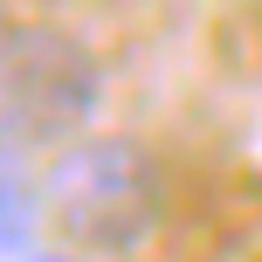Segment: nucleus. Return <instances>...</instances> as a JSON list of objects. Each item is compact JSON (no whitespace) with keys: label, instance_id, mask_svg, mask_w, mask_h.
<instances>
[{"label":"nucleus","instance_id":"obj_3","mask_svg":"<svg viewBox=\"0 0 262 262\" xmlns=\"http://www.w3.org/2000/svg\"><path fill=\"white\" fill-rule=\"evenodd\" d=\"M41 228V180L21 166V145L0 138V255H21Z\"/></svg>","mask_w":262,"mask_h":262},{"label":"nucleus","instance_id":"obj_4","mask_svg":"<svg viewBox=\"0 0 262 262\" xmlns=\"http://www.w3.org/2000/svg\"><path fill=\"white\" fill-rule=\"evenodd\" d=\"M35 262H55V255H35Z\"/></svg>","mask_w":262,"mask_h":262},{"label":"nucleus","instance_id":"obj_2","mask_svg":"<svg viewBox=\"0 0 262 262\" xmlns=\"http://www.w3.org/2000/svg\"><path fill=\"white\" fill-rule=\"evenodd\" d=\"M104 111V62L62 21L0 28V138L21 152H62Z\"/></svg>","mask_w":262,"mask_h":262},{"label":"nucleus","instance_id":"obj_1","mask_svg":"<svg viewBox=\"0 0 262 262\" xmlns=\"http://www.w3.org/2000/svg\"><path fill=\"white\" fill-rule=\"evenodd\" d=\"M159 159L124 131H83L41 172V221L83 255H131L159 228Z\"/></svg>","mask_w":262,"mask_h":262}]
</instances>
